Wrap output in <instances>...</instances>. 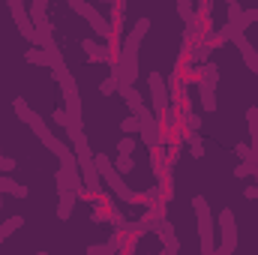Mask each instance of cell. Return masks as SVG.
<instances>
[{"label": "cell", "mask_w": 258, "mask_h": 255, "mask_svg": "<svg viewBox=\"0 0 258 255\" xmlns=\"http://www.w3.org/2000/svg\"><path fill=\"white\" fill-rule=\"evenodd\" d=\"M225 9H228V21H225V27H228L231 33H243V30L249 27V24H246V18H243V6L231 0Z\"/></svg>", "instance_id": "7c38bea8"}, {"label": "cell", "mask_w": 258, "mask_h": 255, "mask_svg": "<svg viewBox=\"0 0 258 255\" xmlns=\"http://www.w3.org/2000/svg\"><path fill=\"white\" fill-rule=\"evenodd\" d=\"M72 153H75V159H78V171H81L84 189L90 192L93 198H105L108 192H105L102 177H99V171H96V165H93V150H90V144H87V135H81V138L72 141Z\"/></svg>", "instance_id": "6da1fadb"}, {"label": "cell", "mask_w": 258, "mask_h": 255, "mask_svg": "<svg viewBox=\"0 0 258 255\" xmlns=\"http://www.w3.org/2000/svg\"><path fill=\"white\" fill-rule=\"evenodd\" d=\"M69 9H72V12H78V15L90 24V30H93L102 42H108V45L114 42V30H111L108 18H105V15H102L93 3H87V0H69Z\"/></svg>", "instance_id": "3957f363"}, {"label": "cell", "mask_w": 258, "mask_h": 255, "mask_svg": "<svg viewBox=\"0 0 258 255\" xmlns=\"http://www.w3.org/2000/svg\"><path fill=\"white\" fill-rule=\"evenodd\" d=\"M0 162H3V153H0Z\"/></svg>", "instance_id": "ab89813d"}, {"label": "cell", "mask_w": 258, "mask_h": 255, "mask_svg": "<svg viewBox=\"0 0 258 255\" xmlns=\"http://www.w3.org/2000/svg\"><path fill=\"white\" fill-rule=\"evenodd\" d=\"M177 114H180V129L183 132H201V114H195L192 111V105H180L177 108Z\"/></svg>", "instance_id": "5bb4252c"}, {"label": "cell", "mask_w": 258, "mask_h": 255, "mask_svg": "<svg viewBox=\"0 0 258 255\" xmlns=\"http://www.w3.org/2000/svg\"><path fill=\"white\" fill-rule=\"evenodd\" d=\"M0 192H9L12 198H27V186H24V183H18V180H12L9 174H6V177H0Z\"/></svg>", "instance_id": "d6986e66"}, {"label": "cell", "mask_w": 258, "mask_h": 255, "mask_svg": "<svg viewBox=\"0 0 258 255\" xmlns=\"http://www.w3.org/2000/svg\"><path fill=\"white\" fill-rule=\"evenodd\" d=\"M243 195H246L249 201H258V186H246V189H243Z\"/></svg>", "instance_id": "8d00e7d4"}, {"label": "cell", "mask_w": 258, "mask_h": 255, "mask_svg": "<svg viewBox=\"0 0 258 255\" xmlns=\"http://www.w3.org/2000/svg\"><path fill=\"white\" fill-rule=\"evenodd\" d=\"M75 192L72 189H60L57 192V219H69L72 216V207H75Z\"/></svg>", "instance_id": "e0dca14e"}, {"label": "cell", "mask_w": 258, "mask_h": 255, "mask_svg": "<svg viewBox=\"0 0 258 255\" xmlns=\"http://www.w3.org/2000/svg\"><path fill=\"white\" fill-rule=\"evenodd\" d=\"M9 15L15 18L18 33L30 42V48H36V27H33V21H30V15H27V3H21V0H9Z\"/></svg>", "instance_id": "52a82bcc"}, {"label": "cell", "mask_w": 258, "mask_h": 255, "mask_svg": "<svg viewBox=\"0 0 258 255\" xmlns=\"http://www.w3.org/2000/svg\"><path fill=\"white\" fill-rule=\"evenodd\" d=\"M216 255H219V252H216Z\"/></svg>", "instance_id": "60d3db41"}, {"label": "cell", "mask_w": 258, "mask_h": 255, "mask_svg": "<svg viewBox=\"0 0 258 255\" xmlns=\"http://www.w3.org/2000/svg\"><path fill=\"white\" fill-rule=\"evenodd\" d=\"M234 153H237V159H240V162H249V159H252V147H249V141L234 144Z\"/></svg>", "instance_id": "4dcf8cb0"}, {"label": "cell", "mask_w": 258, "mask_h": 255, "mask_svg": "<svg viewBox=\"0 0 258 255\" xmlns=\"http://www.w3.org/2000/svg\"><path fill=\"white\" fill-rule=\"evenodd\" d=\"M135 147H138V141H135V138H129V135H123V138L117 141V156H132V153H135Z\"/></svg>", "instance_id": "f1b7e54d"}, {"label": "cell", "mask_w": 258, "mask_h": 255, "mask_svg": "<svg viewBox=\"0 0 258 255\" xmlns=\"http://www.w3.org/2000/svg\"><path fill=\"white\" fill-rule=\"evenodd\" d=\"M177 15L183 18V24H192L195 21V6L186 3V0H177Z\"/></svg>", "instance_id": "83f0119b"}, {"label": "cell", "mask_w": 258, "mask_h": 255, "mask_svg": "<svg viewBox=\"0 0 258 255\" xmlns=\"http://www.w3.org/2000/svg\"><path fill=\"white\" fill-rule=\"evenodd\" d=\"M246 120H249V147H252V159L258 162V105H249Z\"/></svg>", "instance_id": "ac0fdd59"}, {"label": "cell", "mask_w": 258, "mask_h": 255, "mask_svg": "<svg viewBox=\"0 0 258 255\" xmlns=\"http://www.w3.org/2000/svg\"><path fill=\"white\" fill-rule=\"evenodd\" d=\"M24 60H27V63H36V66H48V57H45L42 48H27V51H24Z\"/></svg>", "instance_id": "4316f807"}, {"label": "cell", "mask_w": 258, "mask_h": 255, "mask_svg": "<svg viewBox=\"0 0 258 255\" xmlns=\"http://www.w3.org/2000/svg\"><path fill=\"white\" fill-rule=\"evenodd\" d=\"M36 255H48V252H36Z\"/></svg>", "instance_id": "f35d334b"}, {"label": "cell", "mask_w": 258, "mask_h": 255, "mask_svg": "<svg viewBox=\"0 0 258 255\" xmlns=\"http://www.w3.org/2000/svg\"><path fill=\"white\" fill-rule=\"evenodd\" d=\"M54 183H57V192H60V189H69V180H66V174L60 171V168L54 171Z\"/></svg>", "instance_id": "e575fe53"}, {"label": "cell", "mask_w": 258, "mask_h": 255, "mask_svg": "<svg viewBox=\"0 0 258 255\" xmlns=\"http://www.w3.org/2000/svg\"><path fill=\"white\" fill-rule=\"evenodd\" d=\"M195 90H198V99H201V111H216V84L207 81V78H198L195 81Z\"/></svg>", "instance_id": "30bf717a"}, {"label": "cell", "mask_w": 258, "mask_h": 255, "mask_svg": "<svg viewBox=\"0 0 258 255\" xmlns=\"http://www.w3.org/2000/svg\"><path fill=\"white\" fill-rule=\"evenodd\" d=\"M192 210L198 219V237H201V255H216V243H213V213L204 195L192 198Z\"/></svg>", "instance_id": "277c9868"}, {"label": "cell", "mask_w": 258, "mask_h": 255, "mask_svg": "<svg viewBox=\"0 0 258 255\" xmlns=\"http://www.w3.org/2000/svg\"><path fill=\"white\" fill-rule=\"evenodd\" d=\"M111 165H114V171L120 174V177H126L135 171V159L132 156H117V159H111Z\"/></svg>", "instance_id": "cb8c5ba5"}, {"label": "cell", "mask_w": 258, "mask_h": 255, "mask_svg": "<svg viewBox=\"0 0 258 255\" xmlns=\"http://www.w3.org/2000/svg\"><path fill=\"white\" fill-rule=\"evenodd\" d=\"M27 126L33 129V135H36V138H39V141H45V138H48V135H51V129H48V123H45V120H42V117H39V114H33V117H30V123H27Z\"/></svg>", "instance_id": "603a6c76"}, {"label": "cell", "mask_w": 258, "mask_h": 255, "mask_svg": "<svg viewBox=\"0 0 258 255\" xmlns=\"http://www.w3.org/2000/svg\"><path fill=\"white\" fill-rule=\"evenodd\" d=\"M123 246H126V237L114 231L105 243H93V246H87V255H117Z\"/></svg>", "instance_id": "8fae6325"}, {"label": "cell", "mask_w": 258, "mask_h": 255, "mask_svg": "<svg viewBox=\"0 0 258 255\" xmlns=\"http://www.w3.org/2000/svg\"><path fill=\"white\" fill-rule=\"evenodd\" d=\"M15 171V159L12 156H3V162H0V174H12Z\"/></svg>", "instance_id": "836d02e7"}, {"label": "cell", "mask_w": 258, "mask_h": 255, "mask_svg": "<svg viewBox=\"0 0 258 255\" xmlns=\"http://www.w3.org/2000/svg\"><path fill=\"white\" fill-rule=\"evenodd\" d=\"M219 234H222V243H219V255H234L237 249V219H234V213L225 207L222 213H219Z\"/></svg>", "instance_id": "5b68a950"}, {"label": "cell", "mask_w": 258, "mask_h": 255, "mask_svg": "<svg viewBox=\"0 0 258 255\" xmlns=\"http://www.w3.org/2000/svg\"><path fill=\"white\" fill-rule=\"evenodd\" d=\"M21 225H24V216H9L6 222H0V240H6V237H9L12 231H18Z\"/></svg>", "instance_id": "7402d4cb"}, {"label": "cell", "mask_w": 258, "mask_h": 255, "mask_svg": "<svg viewBox=\"0 0 258 255\" xmlns=\"http://www.w3.org/2000/svg\"><path fill=\"white\" fill-rule=\"evenodd\" d=\"M159 240H162V249H168L171 255H180V240H177V234H174V225L165 219L162 225H159Z\"/></svg>", "instance_id": "4fadbf2b"}, {"label": "cell", "mask_w": 258, "mask_h": 255, "mask_svg": "<svg viewBox=\"0 0 258 255\" xmlns=\"http://www.w3.org/2000/svg\"><path fill=\"white\" fill-rule=\"evenodd\" d=\"M117 255H129V252H123V249H120V252H117Z\"/></svg>", "instance_id": "74e56055"}, {"label": "cell", "mask_w": 258, "mask_h": 255, "mask_svg": "<svg viewBox=\"0 0 258 255\" xmlns=\"http://www.w3.org/2000/svg\"><path fill=\"white\" fill-rule=\"evenodd\" d=\"M93 165H96V171H99V177L105 180V186L114 192L120 201H126V204H141V192H132L129 189V183L114 171V165H111V159L105 156V153H93Z\"/></svg>", "instance_id": "7a4b0ae2"}, {"label": "cell", "mask_w": 258, "mask_h": 255, "mask_svg": "<svg viewBox=\"0 0 258 255\" xmlns=\"http://www.w3.org/2000/svg\"><path fill=\"white\" fill-rule=\"evenodd\" d=\"M12 108H15V114H18V120H21V123H30V117L36 114V111H33L30 105H27V99H24V96H15Z\"/></svg>", "instance_id": "ffe728a7"}, {"label": "cell", "mask_w": 258, "mask_h": 255, "mask_svg": "<svg viewBox=\"0 0 258 255\" xmlns=\"http://www.w3.org/2000/svg\"><path fill=\"white\" fill-rule=\"evenodd\" d=\"M231 42L240 48V57H243V63L249 66V72H255V75H258V51H255V45H252L243 33H234V36H231Z\"/></svg>", "instance_id": "9c48e42d"}, {"label": "cell", "mask_w": 258, "mask_h": 255, "mask_svg": "<svg viewBox=\"0 0 258 255\" xmlns=\"http://www.w3.org/2000/svg\"><path fill=\"white\" fill-rule=\"evenodd\" d=\"M213 48H216V45H210L207 39L192 42V45H189V60H192V63H198V66L210 63V54H213Z\"/></svg>", "instance_id": "2e32d148"}, {"label": "cell", "mask_w": 258, "mask_h": 255, "mask_svg": "<svg viewBox=\"0 0 258 255\" xmlns=\"http://www.w3.org/2000/svg\"><path fill=\"white\" fill-rule=\"evenodd\" d=\"M234 174L243 180V177H258V162L255 159H249V162H240L237 168H234Z\"/></svg>", "instance_id": "484cf974"}, {"label": "cell", "mask_w": 258, "mask_h": 255, "mask_svg": "<svg viewBox=\"0 0 258 255\" xmlns=\"http://www.w3.org/2000/svg\"><path fill=\"white\" fill-rule=\"evenodd\" d=\"M186 144H189V153H192L195 159L204 156V138H201V132H186Z\"/></svg>", "instance_id": "44dd1931"}, {"label": "cell", "mask_w": 258, "mask_h": 255, "mask_svg": "<svg viewBox=\"0 0 258 255\" xmlns=\"http://www.w3.org/2000/svg\"><path fill=\"white\" fill-rule=\"evenodd\" d=\"M42 144H45V147H48V150H51L54 156H60V153H63V150H66V144H63V141H60V138H57V135H48V138H45Z\"/></svg>", "instance_id": "f546056e"}, {"label": "cell", "mask_w": 258, "mask_h": 255, "mask_svg": "<svg viewBox=\"0 0 258 255\" xmlns=\"http://www.w3.org/2000/svg\"><path fill=\"white\" fill-rule=\"evenodd\" d=\"M120 132H123V135H129V138L141 135V123H138V117H135V114L123 117V120H120Z\"/></svg>", "instance_id": "d4e9b609"}, {"label": "cell", "mask_w": 258, "mask_h": 255, "mask_svg": "<svg viewBox=\"0 0 258 255\" xmlns=\"http://www.w3.org/2000/svg\"><path fill=\"white\" fill-rule=\"evenodd\" d=\"M51 120L57 123V126H69V114H66V108H54V114H51Z\"/></svg>", "instance_id": "d6a6232c"}, {"label": "cell", "mask_w": 258, "mask_h": 255, "mask_svg": "<svg viewBox=\"0 0 258 255\" xmlns=\"http://www.w3.org/2000/svg\"><path fill=\"white\" fill-rule=\"evenodd\" d=\"M147 90H150L153 114H156V117H162V114H165V108L171 105V96H168V87H165L162 72H150V75H147Z\"/></svg>", "instance_id": "8992f818"}, {"label": "cell", "mask_w": 258, "mask_h": 255, "mask_svg": "<svg viewBox=\"0 0 258 255\" xmlns=\"http://www.w3.org/2000/svg\"><path fill=\"white\" fill-rule=\"evenodd\" d=\"M114 90H117V78H114V75H108V78L99 84V93H102V96H111Z\"/></svg>", "instance_id": "1f68e13d"}, {"label": "cell", "mask_w": 258, "mask_h": 255, "mask_svg": "<svg viewBox=\"0 0 258 255\" xmlns=\"http://www.w3.org/2000/svg\"><path fill=\"white\" fill-rule=\"evenodd\" d=\"M117 93H120V99L129 105L132 114H138V111L144 108V99H141V93H138L135 87H129V84H117Z\"/></svg>", "instance_id": "9a60e30c"}, {"label": "cell", "mask_w": 258, "mask_h": 255, "mask_svg": "<svg viewBox=\"0 0 258 255\" xmlns=\"http://www.w3.org/2000/svg\"><path fill=\"white\" fill-rule=\"evenodd\" d=\"M90 219H93L96 225H102V222H108V210H93V213H90Z\"/></svg>", "instance_id": "d590c367"}, {"label": "cell", "mask_w": 258, "mask_h": 255, "mask_svg": "<svg viewBox=\"0 0 258 255\" xmlns=\"http://www.w3.org/2000/svg\"><path fill=\"white\" fill-rule=\"evenodd\" d=\"M81 51L87 54V60H90V63H105V66H111V60H114V48H111L108 42L81 39Z\"/></svg>", "instance_id": "ba28073f"}]
</instances>
